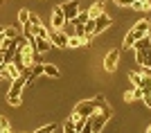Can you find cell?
<instances>
[{"label":"cell","mask_w":151,"mask_h":133,"mask_svg":"<svg viewBox=\"0 0 151 133\" xmlns=\"http://www.w3.org/2000/svg\"><path fill=\"white\" fill-rule=\"evenodd\" d=\"M135 99H142V90L140 88H133V90H126L124 93V101L129 104V101H135Z\"/></svg>","instance_id":"cell-14"},{"label":"cell","mask_w":151,"mask_h":133,"mask_svg":"<svg viewBox=\"0 0 151 133\" xmlns=\"http://www.w3.org/2000/svg\"><path fill=\"white\" fill-rule=\"evenodd\" d=\"M145 133H151V124H149V127H147V129H145Z\"/></svg>","instance_id":"cell-33"},{"label":"cell","mask_w":151,"mask_h":133,"mask_svg":"<svg viewBox=\"0 0 151 133\" xmlns=\"http://www.w3.org/2000/svg\"><path fill=\"white\" fill-rule=\"evenodd\" d=\"M29 16H32V14L27 12V9H20V12H18V25L20 27L27 25V23H29Z\"/></svg>","instance_id":"cell-21"},{"label":"cell","mask_w":151,"mask_h":133,"mask_svg":"<svg viewBox=\"0 0 151 133\" xmlns=\"http://www.w3.org/2000/svg\"><path fill=\"white\" fill-rule=\"evenodd\" d=\"M81 133H93V124H90V120H86V122H83Z\"/></svg>","instance_id":"cell-26"},{"label":"cell","mask_w":151,"mask_h":133,"mask_svg":"<svg viewBox=\"0 0 151 133\" xmlns=\"http://www.w3.org/2000/svg\"><path fill=\"white\" fill-rule=\"evenodd\" d=\"M65 16H63V9H61V5H57L54 9H52V18H50V25H52V29H63L65 27Z\"/></svg>","instance_id":"cell-9"},{"label":"cell","mask_w":151,"mask_h":133,"mask_svg":"<svg viewBox=\"0 0 151 133\" xmlns=\"http://www.w3.org/2000/svg\"><path fill=\"white\" fill-rule=\"evenodd\" d=\"M63 133H81V127H79L77 122H72V120H65V124H63Z\"/></svg>","instance_id":"cell-16"},{"label":"cell","mask_w":151,"mask_h":133,"mask_svg":"<svg viewBox=\"0 0 151 133\" xmlns=\"http://www.w3.org/2000/svg\"><path fill=\"white\" fill-rule=\"evenodd\" d=\"M147 38H149V43H151V27H149V32H147Z\"/></svg>","instance_id":"cell-31"},{"label":"cell","mask_w":151,"mask_h":133,"mask_svg":"<svg viewBox=\"0 0 151 133\" xmlns=\"http://www.w3.org/2000/svg\"><path fill=\"white\" fill-rule=\"evenodd\" d=\"M131 9H135V12H149L151 9V0H135L131 5Z\"/></svg>","instance_id":"cell-15"},{"label":"cell","mask_w":151,"mask_h":133,"mask_svg":"<svg viewBox=\"0 0 151 133\" xmlns=\"http://www.w3.org/2000/svg\"><path fill=\"white\" fill-rule=\"evenodd\" d=\"M129 81L133 83V88L142 90V75H140V72H129Z\"/></svg>","instance_id":"cell-18"},{"label":"cell","mask_w":151,"mask_h":133,"mask_svg":"<svg viewBox=\"0 0 151 133\" xmlns=\"http://www.w3.org/2000/svg\"><path fill=\"white\" fill-rule=\"evenodd\" d=\"M88 41L83 36H77V34H72V36H68V47H81V45H86Z\"/></svg>","instance_id":"cell-13"},{"label":"cell","mask_w":151,"mask_h":133,"mask_svg":"<svg viewBox=\"0 0 151 133\" xmlns=\"http://www.w3.org/2000/svg\"><path fill=\"white\" fill-rule=\"evenodd\" d=\"M5 36L7 38H16L18 36V27H5Z\"/></svg>","instance_id":"cell-23"},{"label":"cell","mask_w":151,"mask_h":133,"mask_svg":"<svg viewBox=\"0 0 151 133\" xmlns=\"http://www.w3.org/2000/svg\"><path fill=\"white\" fill-rule=\"evenodd\" d=\"M142 101L147 108H151V93H142Z\"/></svg>","instance_id":"cell-27"},{"label":"cell","mask_w":151,"mask_h":133,"mask_svg":"<svg viewBox=\"0 0 151 133\" xmlns=\"http://www.w3.org/2000/svg\"><path fill=\"white\" fill-rule=\"evenodd\" d=\"M75 27H83L86 23H88V12H79V16H77L75 20H70Z\"/></svg>","instance_id":"cell-19"},{"label":"cell","mask_w":151,"mask_h":133,"mask_svg":"<svg viewBox=\"0 0 151 133\" xmlns=\"http://www.w3.org/2000/svg\"><path fill=\"white\" fill-rule=\"evenodd\" d=\"M97 2H99V5H106V2H108V0H97Z\"/></svg>","instance_id":"cell-34"},{"label":"cell","mask_w":151,"mask_h":133,"mask_svg":"<svg viewBox=\"0 0 151 133\" xmlns=\"http://www.w3.org/2000/svg\"><path fill=\"white\" fill-rule=\"evenodd\" d=\"M20 75H23V72H20V68L14 63V61H9V63L2 65V79H9V81H14V79H18Z\"/></svg>","instance_id":"cell-10"},{"label":"cell","mask_w":151,"mask_h":133,"mask_svg":"<svg viewBox=\"0 0 151 133\" xmlns=\"http://www.w3.org/2000/svg\"><path fill=\"white\" fill-rule=\"evenodd\" d=\"M0 131H12L9 120H7V117H2V115H0Z\"/></svg>","instance_id":"cell-24"},{"label":"cell","mask_w":151,"mask_h":133,"mask_svg":"<svg viewBox=\"0 0 151 133\" xmlns=\"http://www.w3.org/2000/svg\"><path fill=\"white\" fill-rule=\"evenodd\" d=\"M0 133H12V131H0Z\"/></svg>","instance_id":"cell-35"},{"label":"cell","mask_w":151,"mask_h":133,"mask_svg":"<svg viewBox=\"0 0 151 133\" xmlns=\"http://www.w3.org/2000/svg\"><path fill=\"white\" fill-rule=\"evenodd\" d=\"M0 65H5V57H2V52H0Z\"/></svg>","instance_id":"cell-30"},{"label":"cell","mask_w":151,"mask_h":133,"mask_svg":"<svg viewBox=\"0 0 151 133\" xmlns=\"http://www.w3.org/2000/svg\"><path fill=\"white\" fill-rule=\"evenodd\" d=\"M93 133H99V131H93Z\"/></svg>","instance_id":"cell-36"},{"label":"cell","mask_w":151,"mask_h":133,"mask_svg":"<svg viewBox=\"0 0 151 133\" xmlns=\"http://www.w3.org/2000/svg\"><path fill=\"white\" fill-rule=\"evenodd\" d=\"M34 38H50V29L43 27V25L34 27Z\"/></svg>","instance_id":"cell-20"},{"label":"cell","mask_w":151,"mask_h":133,"mask_svg":"<svg viewBox=\"0 0 151 133\" xmlns=\"http://www.w3.org/2000/svg\"><path fill=\"white\" fill-rule=\"evenodd\" d=\"M120 65V50H108V54L104 57V70L106 72H115Z\"/></svg>","instance_id":"cell-6"},{"label":"cell","mask_w":151,"mask_h":133,"mask_svg":"<svg viewBox=\"0 0 151 133\" xmlns=\"http://www.w3.org/2000/svg\"><path fill=\"white\" fill-rule=\"evenodd\" d=\"M149 27H151V23H149L147 18L138 20V23H135V25H133L131 29L126 32V36H124V43H122V50H129V47H133L138 38L147 36V32H149Z\"/></svg>","instance_id":"cell-1"},{"label":"cell","mask_w":151,"mask_h":133,"mask_svg":"<svg viewBox=\"0 0 151 133\" xmlns=\"http://www.w3.org/2000/svg\"><path fill=\"white\" fill-rule=\"evenodd\" d=\"M5 36V27H0V38Z\"/></svg>","instance_id":"cell-32"},{"label":"cell","mask_w":151,"mask_h":133,"mask_svg":"<svg viewBox=\"0 0 151 133\" xmlns=\"http://www.w3.org/2000/svg\"><path fill=\"white\" fill-rule=\"evenodd\" d=\"M140 75H142V77H151V68H147V65H142V70H140Z\"/></svg>","instance_id":"cell-29"},{"label":"cell","mask_w":151,"mask_h":133,"mask_svg":"<svg viewBox=\"0 0 151 133\" xmlns=\"http://www.w3.org/2000/svg\"><path fill=\"white\" fill-rule=\"evenodd\" d=\"M61 9H63V16H65V20H68V23H70V20H75L77 16H79V12H81L77 0H68V2H63Z\"/></svg>","instance_id":"cell-8"},{"label":"cell","mask_w":151,"mask_h":133,"mask_svg":"<svg viewBox=\"0 0 151 133\" xmlns=\"http://www.w3.org/2000/svg\"><path fill=\"white\" fill-rule=\"evenodd\" d=\"M54 129H57V124H54V122H50V124H43V127H38L34 133H54Z\"/></svg>","instance_id":"cell-22"},{"label":"cell","mask_w":151,"mask_h":133,"mask_svg":"<svg viewBox=\"0 0 151 133\" xmlns=\"http://www.w3.org/2000/svg\"><path fill=\"white\" fill-rule=\"evenodd\" d=\"M93 20H95V34H93V36H99L101 32H106L108 27L113 25V18H111L106 12L101 14V16H97V18H93Z\"/></svg>","instance_id":"cell-7"},{"label":"cell","mask_w":151,"mask_h":133,"mask_svg":"<svg viewBox=\"0 0 151 133\" xmlns=\"http://www.w3.org/2000/svg\"><path fill=\"white\" fill-rule=\"evenodd\" d=\"M111 117H113V106L104 99V101L99 104V108L95 111V115H93V117H88V120H90V124H93V131H101V129L106 127V122L111 120Z\"/></svg>","instance_id":"cell-2"},{"label":"cell","mask_w":151,"mask_h":133,"mask_svg":"<svg viewBox=\"0 0 151 133\" xmlns=\"http://www.w3.org/2000/svg\"><path fill=\"white\" fill-rule=\"evenodd\" d=\"M32 47H36L38 54H47V52L52 50V43H50V38H34V41H29Z\"/></svg>","instance_id":"cell-11"},{"label":"cell","mask_w":151,"mask_h":133,"mask_svg":"<svg viewBox=\"0 0 151 133\" xmlns=\"http://www.w3.org/2000/svg\"><path fill=\"white\" fill-rule=\"evenodd\" d=\"M101 14H104V5H99V2L90 5V9H88V18H97V16H101Z\"/></svg>","instance_id":"cell-17"},{"label":"cell","mask_w":151,"mask_h":133,"mask_svg":"<svg viewBox=\"0 0 151 133\" xmlns=\"http://www.w3.org/2000/svg\"><path fill=\"white\" fill-rule=\"evenodd\" d=\"M113 2H115L117 7H131L133 2H135V0H113Z\"/></svg>","instance_id":"cell-25"},{"label":"cell","mask_w":151,"mask_h":133,"mask_svg":"<svg viewBox=\"0 0 151 133\" xmlns=\"http://www.w3.org/2000/svg\"><path fill=\"white\" fill-rule=\"evenodd\" d=\"M27 86V77L20 75L18 79H14L9 90H7V104L9 106H20V95H23V90Z\"/></svg>","instance_id":"cell-3"},{"label":"cell","mask_w":151,"mask_h":133,"mask_svg":"<svg viewBox=\"0 0 151 133\" xmlns=\"http://www.w3.org/2000/svg\"><path fill=\"white\" fill-rule=\"evenodd\" d=\"M101 101H104V95H97V99H95V97L93 99H83V101H79L75 106V113L79 115V117H86V120H88V117L95 115V111L99 108Z\"/></svg>","instance_id":"cell-4"},{"label":"cell","mask_w":151,"mask_h":133,"mask_svg":"<svg viewBox=\"0 0 151 133\" xmlns=\"http://www.w3.org/2000/svg\"><path fill=\"white\" fill-rule=\"evenodd\" d=\"M43 75L52 77V79H59L61 77V72H59V68L54 63H43Z\"/></svg>","instance_id":"cell-12"},{"label":"cell","mask_w":151,"mask_h":133,"mask_svg":"<svg viewBox=\"0 0 151 133\" xmlns=\"http://www.w3.org/2000/svg\"><path fill=\"white\" fill-rule=\"evenodd\" d=\"M50 43H52V47L65 50V47H68V34L63 32V29H52L50 32Z\"/></svg>","instance_id":"cell-5"},{"label":"cell","mask_w":151,"mask_h":133,"mask_svg":"<svg viewBox=\"0 0 151 133\" xmlns=\"http://www.w3.org/2000/svg\"><path fill=\"white\" fill-rule=\"evenodd\" d=\"M29 23H32L34 27H38V25H41V18H38L36 14H32V16H29Z\"/></svg>","instance_id":"cell-28"}]
</instances>
